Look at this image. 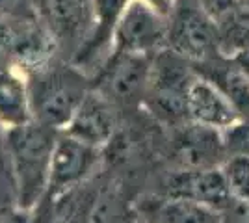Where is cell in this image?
<instances>
[{
	"instance_id": "cell-1",
	"label": "cell",
	"mask_w": 249,
	"mask_h": 223,
	"mask_svg": "<svg viewBox=\"0 0 249 223\" xmlns=\"http://www.w3.org/2000/svg\"><path fill=\"white\" fill-rule=\"evenodd\" d=\"M60 130L30 119L2 134V149L17 191V205L30 210L49 188L51 162Z\"/></svg>"
},
{
	"instance_id": "cell-2",
	"label": "cell",
	"mask_w": 249,
	"mask_h": 223,
	"mask_svg": "<svg viewBox=\"0 0 249 223\" xmlns=\"http://www.w3.org/2000/svg\"><path fill=\"white\" fill-rule=\"evenodd\" d=\"M32 119L45 127L63 130L76 114L93 82L80 67L62 56L24 73Z\"/></svg>"
},
{
	"instance_id": "cell-3",
	"label": "cell",
	"mask_w": 249,
	"mask_h": 223,
	"mask_svg": "<svg viewBox=\"0 0 249 223\" xmlns=\"http://www.w3.org/2000/svg\"><path fill=\"white\" fill-rule=\"evenodd\" d=\"M58 56V45L34 2L0 10V73L15 69L24 74Z\"/></svg>"
},
{
	"instance_id": "cell-4",
	"label": "cell",
	"mask_w": 249,
	"mask_h": 223,
	"mask_svg": "<svg viewBox=\"0 0 249 223\" xmlns=\"http://www.w3.org/2000/svg\"><path fill=\"white\" fill-rule=\"evenodd\" d=\"M167 49L192 64L223 56L221 26L201 0H173L167 13Z\"/></svg>"
},
{
	"instance_id": "cell-5",
	"label": "cell",
	"mask_w": 249,
	"mask_h": 223,
	"mask_svg": "<svg viewBox=\"0 0 249 223\" xmlns=\"http://www.w3.org/2000/svg\"><path fill=\"white\" fill-rule=\"evenodd\" d=\"M194 64L173 52L171 49H162L151 58V73L143 104L166 121L188 119L186 95L192 80L196 78Z\"/></svg>"
},
{
	"instance_id": "cell-6",
	"label": "cell",
	"mask_w": 249,
	"mask_h": 223,
	"mask_svg": "<svg viewBox=\"0 0 249 223\" xmlns=\"http://www.w3.org/2000/svg\"><path fill=\"white\" fill-rule=\"evenodd\" d=\"M51 206V223H124L126 208L119 190L112 182L88 181L56 195ZM54 199V197H51Z\"/></svg>"
},
{
	"instance_id": "cell-7",
	"label": "cell",
	"mask_w": 249,
	"mask_h": 223,
	"mask_svg": "<svg viewBox=\"0 0 249 223\" xmlns=\"http://www.w3.org/2000/svg\"><path fill=\"white\" fill-rule=\"evenodd\" d=\"M151 58L153 56L147 54L112 52L103 67L93 74V87L117 108L143 104L151 73Z\"/></svg>"
},
{
	"instance_id": "cell-8",
	"label": "cell",
	"mask_w": 249,
	"mask_h": 223,
	"mask_svg": "<svg viewBox=\"0 0 249 223\" xmlns=\"http://www.w3.org/2000/svg\"><path fill=\"white\" fill-rule=\"evenodd\" d=\"M167 47V17L145 0H128L112 37V52L153 56Z\"/></svg>"
},
{
	"instance_id": "cell-9",
	"label": "cell",
	"mask_w": 249,
	"mask_h": 223,
	"mask_svg": "<svg viewBox=\"0 0 249 223\" xmlns=\"http://www.w3.org/2000/svg\"><path fill=\"white\" fill-rule=\"evenodd\" d=\"M60 56L73 60L93 26V0H34Z\"/></svg>"
},
{
	"instance_id": "cell-10",
	"label": "cell",
	"mask_w": 249,
	"mask_h": 223,
	"mask_svg": "<svg viewBox=\"0 0 249 223\" xmlns=\"http://www.w3.org/2000/svg\"><path fill=\"white\" fill-rule=\"evenodd\" d=\"M101 160V147L80 138H74L69 132L60 130L51 162L49 177V197H56L65 190L93 177V171Z\"/></svg>"
},
{
	"instance_id": "cell-11",
	"label": "cell",
	"mask_w": 249,
	"mask_h": 223,
	"mask_svg": "<svg viewBox=\"0 0 249 223\" xmlns=\"http://www.w3.org/2000/svg\"><path fill=\"white\" fill-rule=\"evenodd\" d=\"M164 195L180 197L188 201L199 203L216 210H227L236 199L229 188L227 177L223 168H208V170H182L167 175L164 182Z\"/></svg>"
},
{
	"instance_id": "cell-12",
	"label": "cell",
	"mask_w": 249,
	"mask_h": 223,
	"mask_svg": "<svg viewBox=\"0 0 249 223\" xmlns=\"http://www.w3.org/2000/svg\"><path fill=\"white\" fill-rule=\"evenodd\" d=\"M173 158L182 170L219 168L229 158L221 130L190 121L177 136Z\"/></svg>"
},
{
	"instance_id": "cell-13",
	"label": "cell",
	"mask_w": 249,
	"mask_h": 223,
	"mask_svg": "<svg viewBox=\"0 0 249 223\" xmlns=\"http://www.w3.org/2000/svg\"><path fill=\"white\" fill-rule=\"evenodd\" d=\"M119 125V108L95 87L86 95L76 114L63 128L74 138H80L95 147H103L114 136Z\"/></svg>"
},
{
	"instance_id": "cell-14",
	"label": "cell",
	"mask_w": 249,
	"mask_h": 223,
	"mask_svg": "<svg viewBox=\"0 0 249 223\" xmlns=\"http://www.w3.org/2000/svg\"><path fill=\"white\" fill-rule=\"evenodd\" d=\"M186 110L190 121L219 130L242 119V114L231 103V99L214 82H210L199 73L188 87Z\"/></svg>"
},
{
	"instance_id": "cell-15",
	"label": "cell",
	"mask_w": 249,
	"mask_h": 223,
	"mask_svg": "<svg viewBox=\"0 0 249 223\" xmlns=\"http://www.w3.org/2000/svg\"><path fill=\"white\" fill-rule=\"evenodd\" d=\"M134 210L142 223H223L216 208L164 193L140 197Z\"/></svg>"
},
{
	"instance_id": "cell-16",
	"label": "cell",
	"mask_w": 249,
	"mask_h": 223,
	"mask_svg": "<svg viewBox=\"0 0 249 223\" xmlns=\"http://www.w3.org/2000/svg\"><path fill=\"white\" fill-rule=\"evenodd\" d=\"M32 119L28 84L21 71L0 73V127H21Z\"/></svg>"
},
{
	"instance_id": "cell-17",
	"label": "cell",
	"mask_w": 249,
	"mask_h": 223,
	"mask_svg": "<svg viewBox=\"0 0 249 223\" xmlns=\"http://www.w3.org/2000/svg\"><path fill=\"white\" fill-rule=\"evenodd\" d=\"M223 173L234 199L249 203V156H229Z\"/></svg>"
},
{
	"instance_id": "cell-18",
	"label": "cell",
	"mask_w": 249,
	"mask_h": 223,
	"mask_svg": "<svg viewBox=\"0 0 249 223\" xmlns=\"http://www.w3.org/2000/svg\"><path fill=\"white\" fill-rule=\"evenodd\" d=\"M221 134L229 156H249V117H242L234 125L223 128Z\"/></svg>"
},
{
	"instance_id": "cell-19",
	"label": "cell",
	"mask_w": 249,
	"mask_h": 223,
	"mask_svg": "<svg viewBox=\"0 0 249 223\" xmlns=\"http://www.w3.org/2000/svg\"><path fill=\"white\" fill-rule=\"evenodd\" d=\"M201 2L208 13L219 22V26H223L232 17L234 4H236V0H201Z\"/></svg>"
},
{
	"instance_id": "cell-20",
	"label": "cell",
	"mask_w": 249,
	"mask_h": 223,
	"mask_svg": "<svg viewBox=\"0 0 249 223\" xmlns=\"http://www.w3.org/2000/svg\"><path fill=\"white\" fill-rule=\"evenodd\" d=\"M0 223H30L28 210L21 206H0Z\"/></svg>"
},
{
	"instance_id": "cell-21",
	"label": "cell",
	"mask_w": 249,
	"mask_h": 223,
	"mask_svg": "<svg viewBox=\"0 0 249 223\" xmlns=\"http://www.w3.org/2000/svg\"><path fill=\"white\" fill-rule=\"evenodd\" d=\"M229 58H231L234 64L238 65L240 71H242V73L249 78V45H244L242 49H238L236 52H232Z\"/></svg>"
},
{
	"instance_id": "cell-22",
	"label": "cell",
	"mask_w": 249,
	"mask_h": 223,
	"mask_svg": "<svg viewBox=\"0 0 249 223\" xmlns=\"http://www.w3.org/2000/svg\"><path fill=\"white\" fill-rule=\"evenodd\" d=\"M147 4H151L155 10H158L162 15H166L169 13V10H171V6H173V0H145Z\"/></svg>"
},
{
	"instance_id": "cell-23",
	"label": "cell",
	"mask_w": 249,
	"mask_h": 223,
	"mask_svg": "<svg viewBox=\"0 0 249 223\" xmlns=\"http://www.w3.org/2000/svg\"><path fill=\"white\" fill-rule=\"evenodd\" d=\"M34 0H0V10H11V8H17L22 4H30Z\"/></svg>"
},
{
	"instance_id": "cell-24",
	"label": "cell",
	"mask_w": 249,
	"mask_h": 223,
	"mask_svg": "<svg viewBox=\"0 0 249 223\" xmlns=\"http://www.w3.org/2000/svg\"><path fill=\"white\" fill-rule=\"evenodd\" d=\"M246 45H249V39H248V43H246Z\"/></svg>"
},
{
	"instance_id": "cell-25",
	"label": "cell",
	"mask_w": 249,
	"mask_h": 223,
	"mask_svg": "<svg viewBox=\"0 0 249 223\" xmlns=\"http://www.w3.org/2000/svg\"><path fill=\"white\" fill-rule=\"evenodd\" d=\"M248 117H249V116H248Z\"/></svg>"
}]
</instances>
